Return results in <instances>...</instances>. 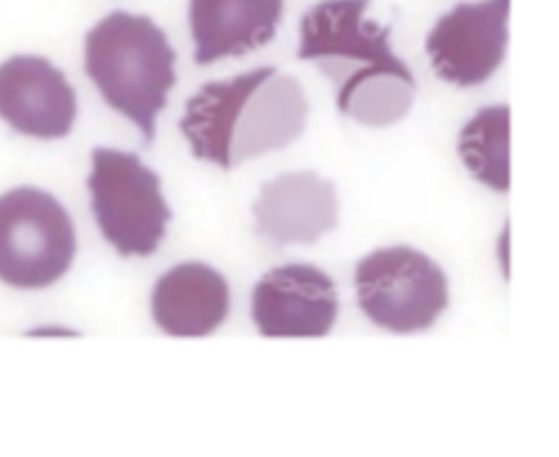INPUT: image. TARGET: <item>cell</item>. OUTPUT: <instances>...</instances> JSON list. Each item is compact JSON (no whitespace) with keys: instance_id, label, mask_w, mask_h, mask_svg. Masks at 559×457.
I'll return each mask as SVG.
<instances>
[{"instance_id":"10","label":"cell","mask_w":559,"mask_h":457,"mask_svg":"<svg viewBox=\"0 0 559 457\" xmlns=\"http://www.w3.org/2000/svg\"><path fill=\"white\" fill-rule=\"evenodd\" d=\"M251 210L255 232L273 245H312L338 225L336 186L314 171L284 173L262 184Z\"/></svg>"},{"instance_id":"5","label":"cell","mask_w":559,"mask_h":457,"mask_svg":"<svg viewBox=\"0 0 559 457\" xmlns=\"http://www.w3.org/2000/svg\"><path fill=\"white\" fill-rule=\"evenodd\" d=\"M76 254L74 223L46 190L20 186L0 197V280L44 289L66 276Z\"/></svg>"},{"instance_id":"3","label":"cell","mask_w":559,"mask_h":457,"mask_svg":"<svg viewBox=\"0 0 559 457\" xmlns=\"http://www.w3.org/2000/svg\"><path fill=\"white\" fill-rule=\"evenodd\" d=\"M85 72L105 103L127 116L148 147L155 118L177 81L166 33L148 15L111 11L85 35Z\"/></svg>"},{"instance_id":"9","label":"cell","mask_w":559,"mask_h":457,"mask_svg":"<svg viewBox=\"0 0 559 457\" xmlns=\"http://www.w3.org/2000/svg\"><path fill=\"white\" fill-rule=\"evenodd\" d=\"M0 118L24 136L57 140L72 131L76 94L48 59L17 55L0 63Z\"/></svg>"},{"instance_id":"12","label":"cell","mask_w":559,"mask_h":457,"mask_svg":"<svg viewBox=\"0 0 559 457\" xmlns=\"http://www.w3.org/2000/svg\"><path fill=\"white\" fill-rule=\"evenodd\" d=\"M282 11L284 0H190L188 24L194 61L214 63L269 44Z\"/></svg>"},{"instance_id":"2","label":"cell","mask_w":559,"mask_h":457,"mask_svg":"<svg viewBox=\"0 0 559 457\" xmlns=\"http://www.w3.org/2000/svg\"><path fill=\"white\" fill-rule=\"evenodd\" d=\"M308 120V98L297 79L273 66L203 83L186 101L179 129L197 160L231 171L295 142Z\"/></svg>"},{"instance_id":"6","label":"cell","mask_w":559,"mask_h":457,"mask_svg":"<svg viewBox=\"0 0 559 457\" xmlns=\"http://www.w3.org/2000/svg\"><path fill=\"white\" fill-rule=\"evenodd\" d=\"M354 284L367 319L397 335L430 328L448 306L443 269L408 245L376 249L360 258Z\"/></svg>"},{"instance_id":"7","label":"cell","mask_w":559,"mask_h":457,"mask_svg":"<svg viewBox=\"0 0 559 457\" xmlns=\"http://www.w3.org/2000/svg\"><path fill=\"white\" fill-rule=\"evenodd\" d=\"M509 0L461 2L443 13L426 37L432 70L459 87L487 81L504 59Z\"/></svg>"},{"instance_id":"11","label":"cell","mask_w":559,"mask_h":457,"mask_svg":"<svg viewBox=\"0 0 559 457\" xmlns=\"http://www.w3.org/2000/svg\"><path fill=\"white\" fill-rule=\"evenodd\" d=\"M151 313L170 337H205L229 315L227 280L205 262H179L153 284Z\"/></svg>"},{"instance_id":"8","label":"cell","mask_w":559,"mask_h":457,"mask_svg":"<svg viewBox=\"0 0 559 457\" xmlns=\"http://www.w3.org/2000/svg\"><path fill=\"white\" fill-rule=\"evenodd\" d=\"M338 315V293L319 267L290 262L266 271L251 295L262 337H325Z\"/></svg>"},{"instance_id":"1","label":"cell","mask_w":559,"mask_h":457,"mask_svg":"<svg viewBox=\"0 0 559 457\" xmlns=\"http://www.w3.org/2000/svg\"><path fill=\"white\" fill-rule=\"evenodd\" d=\"M369 0H323L299 24L297 59L314 61L336 87L341 114L369 127L395 125L413 105L415 79L389 35L365 17Z\"/></svg>"},{"instance_id":"13","label":"cell","mask_w":559,"mask_h":457,"mask_svg":"<svg viewBox=\"0 0 559 457\" xmlns=\"http://www.w3.org/2000/svg\"><path fill=\"white\" fill-rule=\"evenodd\" d=\"M459 155L480 184L496 192H507L511 186L509 107L491 105L478 109L459 133Z\"/></svg>"},{"instance_id":"4","label":"cell","mask_w":559,"mask_h":457,"mask_svg":"<svg viewBox=\"0 0 559 457\" xmlns=\"http://www.w3.org/2000/svg\"><path fill=\"white\" fill-rule=\"evenodd\" d=\"M87 188L98 230L120 256L157 251L173 214L155 171L131 151L96 147Z\"/></svg>"}]
</instances>
